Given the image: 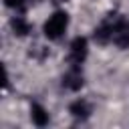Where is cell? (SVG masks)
I'll return each mask as SVG.
<instances>
[{
  "label": "cell",
  "instance_id": "6da1fadb",
  "mask_svg": "<svg viewBox=\"0 0 129 129\" xmlns=\"http://www.w3.org/2000/svg\"><path fill=\"white\" fill-rule=\"evenodd\" d=\"M67 28H69V14H67L64 10H56V12L50 14L48 20L44 22L42 32H44V36H46L48 40H58V38L67 32Z\"/></svg>",
  "mask_w": 129,
  "mask_h": 129
},
{
  "label": "cell",
  "instance_id": "7a4b0ae2",
  "mask_svg": "<svg viewBox=\"0 0 129 129\" xmlns=\"http://www.w3.org/2000/svg\"><path fill=\"white\" fill-rule=\"evenodd\" d=\"M111 18H113L111 42L119 48H129V20L119 14H111Z\"/></svg>",
  "mask_w": 129,
  "mask_h": 129
},
{
  "label": "cell",
  "instance_id": "3957f363",
  "mask_svg": "<svg viewBox=\"0 0 129 129\" xmlns=\"http://www.w3.org/2000/svg\"><path fill=\"white\" fill-rule=\"evenodd\" d=\"M87 52H89L87 38L85 36H75L71 40V46H69V64L71 67H81L83 60L87 58Z\"/></svg>",
  "mask_w": 129,
  "mask_h": 129
},
{
  "label": "cell",
  "instance_id": "277c9868",
  "mask_svg": "<svg viewBox=\"0 0 129 129\" xmlns=\"http://www.w3.org/2000/svg\"><path fill=\"white\" fill-rule=\"evenodd\" d=\"M83 85H85V79H83L81 67H71L62 75V87L64 89H69V91H81Z\"/></svg>",
  "mask_w": 129,
  "mask_h": 129
},
{
  "label": "cell",
  "instance_id": "5b68a950",
  "mask_svg": "<svg viewBox=\"0 0 129 129\" xmlns=\"http://www.w3.org/2000/svg\"><path fill=\"white\" fill-rule=\"evenodd\" d=\"M111 30H113V18H111V14L93 30V38H95V42H99V44H109L111 42Z\"/></svg>",
  "mask_w": 129,
  "mask_h": 129
},
{
  "label": "cell",
  "instance_id": "8992f818",
  "mask_svg": "<svg viewBox=\"0 0 129 129\" xmlns=\"http://www.w3.org/2000/svg\"><path fill=\"white\" fill-rule=\"evenodd\" d=\"M69 113H71L75 119L85 121V119H89V115L93 113V107H91L89 101H85V99H77V101H73V103L69 105Z\"/></svg>",
  "mask_w": 129,
  "mask_h": 129
},
{
  "label": "cell",
  "instance_id": "52a82bcc",
  "mask_svg": "<svg viewBox=\"0 0 129 129\" xmlns=\"http://www.w3.org/2000/svg\"><path fill=\"white\" fill-rule=\"evenodd\" d=\"M30 119H32V123H34L36 127H44V125H48V121H50L48 111H46L40 103H32V105H30Z\"/></svg>",
  "mask_w": 129,
  "mask_h": 129
},
{
  "label": "cell",
  "instance_id": "ba28073f",
  "mask_svg": "<svg viewBox=\"0 0 129 129\" xmlns=\"http://www.w3.org/2000/svg\"><path fill=\"white\" fill-rule=\"evenodd\" d=\"M10 26H12V30H14L16 36H26L30 32V24H28V20L24 16H14L10 20Z\"/></svg>",
  "mask_w": 129,
  "mask_h": 129
},
{
  "label": "cell",
  "instance_id": "9c48e42d",
  "mask_svg": "<svg viewBox=\"0 0 129 129\" xmlns=\"http://www.w3.org/2000/svg\"><path fill=\"white\" fill-rule=\"evenodd\" d=\"M4 4L12 10H18V12L24 10V0H4Z\"/></svg>",
  "mask_w": 129,
  "mask_h": 129
},
{
  "label": "cell",
  "instance_id": "30bf717a",
  "mask_svg": "<svg viewBox=\"0 0 129 129\" xmlns=\"http://www.w3.org/2000/svg\"><path fill=\"white\" fill-rule=\"evenodd\" d=\"M54 4H64V2H69V0H52Z\"/></svg>",
  "mask_w": 129,
  "mask_h": 129
},
{
  "label": "cell",
  "instance_id": "8fae6325",
  "mask_svg": "<svg viewBox=\"0 0 129 129\" xmlns=\"http://www.w3.org/2000/svg\"><path fill=\"white\" fill-rule=\"evenodd\" d=\"M28 2H32V4H38V2H42V0H28Z\"/></svg>",
  "mask_w": 129,
  "mask_h": 129
}]
</instances>
